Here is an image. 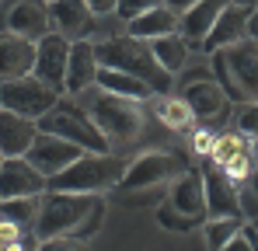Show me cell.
Segmentation results:
<instances>
[{
  "label": "cell",
  "mask_w": 258,
  "mask_h": 251,
  "mask_svg": "<svg viewBox=\"0 0 258 251\" xmlns=\"http://www.w3.org/2000/svg\"><path fill=\"white\" fill-rule=\"evenodd\" d=\"M0 28L14 32L28 42H39L52 32L49 0H4L0 4Z\"/></svg>",
  "instance_id": "obj_9"
},
{
  "label": "cell",
  "mask_w": 258,
  "mask_h": 251,
  "mask_svg": "<svg viewBox=\"0 0 258 251\" xmlns=\"http://www.w3.org/2000/svg\"><path fill=\"white\" fill-rule=\"evenodd\" d=\"M126 35H133V39H143V42L164 39V35H178V14H174L171 7L147 11V14L133 18V21L126 25Z\"/></svg>",
  "instance_id": "obj_22"
},
{
  "label": "cell",
  "mask_w": 258,
  "mask_h": 251,
  "mask_svg": "<svg viewBox=\"0 0 258 251\" xmlns=\"http://www.w3.org/2000/svg\"><path fill=\"white\" fill-rule=\"evenodd\" d=\"M0 101H4V108H11V112H18L25 119H35L39 122L45 112H52L63 101V91H56V87H49L45 81H39L35 74H28V77L0 84Z\"/></svg>",
  "instance_id": "obj_7"
},
{
  "label": "cell",
  "mask_w": 258,
  "mask_h": 251,
  "mask_svg": "<svg viewBox=\"0 0 258 251\" xmlns=\"http://www.w3.org/2000/svg\"><path fill=\"white\" fill-rule=\"evenodd\" d=\"M105 216V199L94 192H45L32 237H91Z\"/></svg>",
  "instance_id": "obj_1"
},
{
  "label": "cell",
  "mask_w": 258,
  "mask_h": 251,
  "mask_svg": "<svg viewBox=\"0 0 258 251\" xmlns=\"http://www.w3.org/2000/svg\"><path fill=\"white\" fill-rule=\"evenodd\" d=\"M244 185H248V189L255 192V199H258V167L251 171V174H248V181H244Z\"/></svg>",
  "instance_id": "obj_37"
},
{
  "label": "cell",
  "mask_w": 258,
  "mask_h": 251,
  "mask_svg": "<svg viewBox=\"0 0 258 251\" xmlns=\"http://www.w3.org/2000/svg\"><path fill=\"white\" fill-rule=\"evenodd\" d=\"M213 59V74L216 84L227 91L230 101L237 105H255L258 101V39L234 42V45H223L210 52Z\"/></svg>",
  "instance_id": "obj_4"
},
{
  "label": "cell",
  "mask_w": 258,
  "mask_h": 251,
  "mask_svg": "<svg viewBox=\"0 0 258 251\" xmlns=\"http://www.w3.org/2000/svg\"><path fill=\"white\" fill-rule=\"evenodd\" d=\"M150 112L157 115L161 126L178 129V133L192 129V122H196V112L188 108V101H185V98H171V94H157V98L150 101Z\"/></svg>",
  "instance_id": "obj_24"
},
{
  "label": "cell",
  "mask_w": 258,
  "mask_h": 251,
  "mask_svg": "<svg viewBox=\"0 0 258 251\" xmlns=\"http://www.w3.org/2000/svg\"><path fill=\"white\" fill-rule=\"evenodd\" d=\"M230 7V0H199L196 7H188L181 18H178V35L188 42V49H203L206 35L213 32L216 18Z\"/></svg>",
  "instance_id": "obj_17"
},
{
  "label": "cell",
  "mask_w": 258,
  "mask_h": 251,
  "mask_svg": "<svg viewBox=\"0 0 258 251\" xmlns=\"http://www.w3.org/2000/svg\"><path fill=\"white\" fill-rule=\"evenodd\" d=\"M251 157H255V167H258V140H251Z\"/></svg>",
  "instance_id": "obj_39"
},
{
  "label": "cell",
  "mask_w": 258,
  "mask_h": 251,
  "mask_svg": "<svg viewBox=\"0 0 258 251\" xmlns=\"http://www.w3.org/2000/svg\"><path fill=\"white\" fill-rule=\"evenodd\" d=\"M0 108H4V101H0Z\"/></svg>",
  "instance_id": "obj_44"
},
{
  "label": "cell",
  "mask_w": 258,
  "mask_h": 251,
  "mask_svg": "<svg viewBox=\"0 0 258 251\" xmlns=\"http://www.w3.org/2000/svg\"><path fill=\"white\" fill-rule=\"evenodd\" d=\"M157 7H164V0H119L115 18L129 25L133 18H140V14H147V11H157Z\"/></svg>",
  "instance_id": "obj_29"
},
{
  "label": "cell",
  "mask_w": 258,
  "mask_h": 251,
  "mask_svg": "<svg viewBox=\"0 0 258 251\" xmlns=\"http://www.w3.org/2000/svg\"><path fill=\"white\" fill-rule=\"evenodd\" d=\"M251 227H255V230H258V223H251Z\"/></svg>",
  "instance_id": "obj_43"
},
{
  "label": "cell",
  "mask_w": 258,
  "mask_h": 251,
  "mask_svg": "<svg viewBox=\"0 0 258 251\" xmlns=\"http://www.w3.org/2000/svg\"><path fill=\"white\" fill-rule=\"evenodd\" d=\"M196 4H199V0H164V7H171L178 18H181V14H185L188 7H196Z\"/></svg>",
  "instance_id": "obj_35"
},
{
  "label": "cell",
  "mask_w": 258,
  "mask_h": 251,
  "mask_svg": "<svg viewBox=\"0 0 258 251\" xmlns=\"http://www.w3.org/2000/svg\"><path fill=\"white\" fill-rule=\"evenodd\" d=\"M251 18H255L251 7H244V4H230V7L216 18L213 32L206 35L203 52H216V49H223V45L244 42V39H248V32H251Z\"/></svg>",
  "instance_id": "obj_16"
},
{
  "label": "cell",
  "mask_w": 258,
  "mask_h": 251,
  "mask_svg": "<svg viewBox=\"0 0 258 251\" xmlns=\"http://www.w3.org/2000/svg\"><path fill=\"white\" fill-rule=\"evenodd\" d=\"M129 164L133 161L119 157V154H84L67 171L49 178V192H94V196H101L108 189H119Z\"/></svg>",
  "instance_id": "obj_5"
},
{
  "label": "cell",
  "mask_w": 258,
  "mask_h": 251,
  "mask_svg": "<svg viewBox=\"0 0 258 251\" xmlns=\"http://www.w3.org/2000/svg\"><path fill=\"white\" fill-rule=\"evenodd\" d=\"M70 45L59 32H49L45 39L35 42V77L45 81L56 91H67V63H70Z\"/></svg>",
  "instance_id": "obj_12"
},
{
  "label": "cell",
  "mask_w": 258,
  "mask_h": 251,
  "mask_svg": "<svg viewBox=\"0 0 258 251\" xmlns=\"http://www.w3.org/2000/svg\"><path fill=\"white\" fill-rule=\"evenodd\" d=\"M87 7H91L94 18H105V14H115L119 0H87Z\"/></svg>",
  "instance_id": "obj_33"
},
{
  "label": "cell",
  "mask_w": 258,
  "mask_h": 251,
  "mask_svg": "<svg viewBox=\"0 0 258 251\" xmlns=\"http://www.w3.org/2000/svg\"><path fill=\"white\" fill-rule=\"evenodd\" d=\"M35 70V42L14 32H0V84L28 77Z\"/></svg>",
  "instance_id": "obj_18"
},
{
  "label": "cell",
  "mask_w": 258,
  "mask_h": 251,
  "mask_svg": "<svg viewBox=\"0 0 258 251\" xmlns=\"http://www.w3.org/2000/svg\"><path fill=\"white\" fill-rule=\"evenodd\" d=\"M84 108L108 140V147H126L136 143L147 129V108L133 98H119L112 91H101L98 84L84 91Z\"/></svg>",
  "instance_id": "obj_3"
},
{
  "label": "cell",
  "mask_w": 258,
  "mask_h": 251,
  "mask_svg": "<svg viewBox=\"0 0 258 251\" xmlns=\"http://www.w3.org/2000/svg\"><path fill=\"white\" fill-rule=\"evenodd\" d=\"M4 161H7V157H4V154H0V164H4Z\"/></svg>",
  "instance_id": "obj_42"
},
{
  "label": "cell",
  "mask_w": 258,
  "mask_h": 251,
  "mask_svg": "<svg viewBox=\"0 0 258 251\" xmlns=\"http://www.w3.org/2000/svg\"><path fill=\"white\" fill-rule=\"evenodd\" d=\"M98 56H94V42H74L70 45V63H67V94H84L87 87L98 84Z\"/></svg>",
  "instance_id": "obj_20"
},
{
  "label": "cell",
  "mask_w": 258,
  "mask_h": 251,
  "mask_svg": "<svg viewBox=\"0 0 258 251\" xmlns=\"http://www.w3.org/2000/svg\"><path fill=\"white\" fill-rule=\"evenodd\" d=\"M255 14H258V11H255Z\"/></svg>",
  "instance_id": "obj_46"
},
{
  "label": "cell",
  "mask_w": 258,
  "mask_h": 251,
  "mask_svg": "<svg viewBox=\"0 0 258 251\" xmlns=\"http://www.w3.org/2000/svg\"><path fill=\"white\" fill-rule=\"evenodd\" d=\"M0 203H4V199H0Z\"/></svg>",
  "instance_id": "obj_45"
},
{
  "label": "cell",
  "mask_w": 258,
  "mask_h": 251,
  "mask_svg": "<svg viewBox=\"0 0 258 251\" xmlns=\"http://www.w3.org/2000/svg\"><path fill=\"white\" fill-rule=\"evenodd\" d=\"M87 150H81L77 143H70V140H63V136H56V133H42L39 129V136H35V143L28 147V164L35 167V171H42L45 178H52V174H59V171H67V167L74 164V161H81Z\"/></svg>",
  "instance_id": "obj_11"
},
{
  "label": "cell",
  "mask_w": 258,
  "mask_h": 251,
  "mask_svg": "<svg viewBox=\"0 0 258 251\" xmlns=\"http://www.w3.org/2000/svg\"><path fill=\"white\" fill-rule=\"evenodd\" d=\"M39 251H91L87 237H52V241H39Z\"/></svg>",
  "instance_id": "obj_31"
},
{
  "label": "cell",
  "mask_w": 258,
  "mask_h": 251,
  "mask_svg": "<svg viewBox=\"0 0 258 251\" xmlns=\"http://www.w3.org/2000/svg\"><path fill=\"white\" fill-rule=\"evenodd\" d=\"M98 87H101V91H112V94H119V98H133V101H140V105L154 98L150 84H143L140 77H133V74H122V70H108V67L98 70Z\"/></svg>",
  "instance_id": "obj_23"
},
{
  "label": "cell",
  "mask_w": 258,
  "mask_h": 251,
  "mask_svg": "<svg viewBox=\"0 0 258 251\" xmlns=\"http://www.w3.org/2000/svg\"><path fill=\"white\" fill-rule=\"evenodd\" d=\"M237 133H244L248 140H258V101L241 108V115H237Z\"/></svg>",
  "instance_id": "obj_32"
},
{
  "label": "cell",
  "mask_w": 258,
  "mask_h": 251,
  "mask_svg": "<svg viewBox=\"0 0 258 251\" xmlns=\"http://www.w3.org/2000/svg\"><path fill=\"white\" fill-rule=\"evenodd\" d=\"M244 230L241 216H220V220H206V248L210 251H223L237 234Z\"/></svg>",
  "instance_id": "obj_27"
},
{
  "label": "cell",
  "mask_w": 258,
  "mask_h": 251,
  "mask_svg": "<svg viewBox=\"0 0 258 251\" xmlns=\"http://www.w3.org/2000/svg\"><path fill=\"white\" fill-rule=\"evenodd\" d=\"M244 234H248V241H251V251H258V230L251 223H244Z\"/></svg>",
  "instance_id": "obj_36"
},
{
  "label": "cell",
  "mask_w": 258,
  "mask_h": 251,
  "mask_svg": "<svg viewBox=\"0 0 258 251\" xmlns=\"http://www.w3.org/2000/svg\"><path fill=\"white\" fill-rule=\"evenodd\" d=\"M25 251H39V241H35V244H28V248H25Z\"/></svg>",
  "instance_id": "obj_41"
},
{
  "label": "cell",
  "mask_w": 258,
  "mask_h": 251,
  "mask_svg": "<svg viewBox=\"0 0 258 251\" xmlns=\"http://www.w3.org/2000/svg\"><path fill=\"white\" fill-rule=\"evenodd\" d=\"M39 136V122L25 119L11 108H0V154L4 157H25L28 147Z\"/></svg>",
  "instance_id": "obj_19"
},
{
  "label": "cell",
  "mask_w": 258,
  "mask_h": 251,
  "mask_svg": "<svg viewBox=\"0 0 258 251\" xmlns=\"http://www.w3.org/2000/svg\"><path fill=\"white\" fill-rule=\"evenodd\" d=\"M168 185H154V189H119V203L126 206H161L168 203Z\"/></svg>",
  "instance_id": "obj_28"
},
{
  "label": "cell",
  "mask_w": 258,
  "mask_h": 251,
  "mask_svg": "<svg viewBox=\"0 0 258 251\" xmlns=\"http://www.w3.org/2000/svg\"><path fill=\"white\" fill-rule=\"evenodd\" d=\"M42 196H45V192H42ZM42 196L4 199V203H0V213H4L14 227H21L25 234H32V230H35V220H39V209H42Z\"/></svg>",
  "instance_id": "obj_25"
},
{
  "label": "cell",
  "mask_w": 258,
  "mask_h": 251,
  "mask_svg": "<svg viewBox=\"0 0 258 251\" xmlns=\"http://www.w3.org/2000/svg\"><path fill=\"white\" fill-rule=\"evenodd\" d=\"M181 98L188 101V108L196 112L199 122H213V119H220V115L227 112V105H230L227 91H223L216 81H192L185 91H181Z\"/></svg>",
  "instance_id": "obj_21"
},
{
  "label": "cell",
  "mask_w": 258,
  "mask_h": 251,
  "mask_svg": "<svg viewBox=\"0 0 258 251\" xmlns=\"http://www.w3.org/2000/svg\"><path fill=\"white\" fill-rule=\"evenodd\" d=\"M230 4H244V7H255L258 0H230Z\"/></svg>",
  "instance_id": "obj_40"
},
{
  "label": "cell",
  "mask_w": 258,
  "mask_h": 251,
  "mask_svg": "<svg viewBox=\"0 0 258 251\" xmlns=\"http://www.w3.org/2000/svg\"><path fill=\"white\" fill-rule=\"evenodd\" d=\"M203 181H206V220H220V216H241V185L227 174V167L206 157ZM244 220V216H241Z\"/></svg>",
  "instance_id": "obj_10"
},
{
  "label": "cell",
  "mask_w": 258,
  "mask_h": 251,
  "mask_svg": "<svg viewBox=\"0 0 258 251\" xmlns=\"http://www.w3.org/2000/svg\"><path fill=\"white\" fill-rule=\"evenodd\" d=\"M39 129L42 133H56V136L70 140V143H77L87 154H108L112 150L108 140L101 136V129L94 126V119L87 115V108L74 105V101H59L52 112H45L42 119H39Z\"/></svg>",
  "instance_id": "obj_6"
},
{
  "label": "cell",
  "mask_w": 258,
  "mask_h": 251,
  "mask_svg": "<svg viewBox=\"0 0 258 251\" xmlns=\"http://www.w3.org/2000/svg\"><path fill=\"white\" fill-rule=\"evenodd\" d=\"M223 251H251V241H248V234L241 230V234H237V237H234V241H230V244H227Z\"/></svg>",
  "instance_id": "obj_34"
},
{
  "label": "cell",
  "mask_w": 258,
  "mask_h": 251,
  "mask_svg": "<svg viewBox=\"0 0 258 251\" xmlns=\"http://www.w3.org/2000/svg\"><path fill=\"white\" fill-rule=\"evenodd\" d=\"M150 49H154L157 63H161L168 74H178V70L185 67V59H188V42L181 39V35H164V39H154V42H150Z\"/></svg>",
  "instance_id": "obj_26"
},
{
  "label": "cell",
  "mask_w": 258,
  "mask_h": 251,
  "mask_svg": "<svg viewBox=\"0 0 258 251\" xmlns=\"http://www.w3.org/2000/svg\"><path fill=\"white\" fill-rule=\"evenodd\" d=\"M49 14H52V32H59L67 42H91L98 18L91 14L87 0H49Z\"/></svg>",
  "instance_id": "obj_14"
},
{
  "label": "cell",
  "mask_w": 258,
  "mask_h": 251,
  "mask_svg": "<svg viewBox=\"0 0 258 251\" xmlns=\"http://www.w3.org/2000/svg\"><path fill=\"white\" fill-rule=\"evenodd\" d=\"M188 171V161L174 150H150L143 157H136L129 164L126 178L119 181V189H154V185H171L174 178H181Z\"/></svg>",
  "instance_id": "obj_8"
},
{
  "label": "cell",
  "mask_w": 258,
  "mask_h": 251,
  "mask_svg": "<svg viewBox=\"0 0 258 251\" xmlns=\"http://www.w3.org/2000/svg\"><path fill=\"white\" fill-rule=\"evenodd\" d=\"M94 56L108 70H122V74H133L143 84H150L154 94H171L174 91V74H168L157 63L150 42L133 39V35H115V39L94 42Z\"/></svg>",
  "instance_id": "obj_2"
},
{
  "label": "cell",
  "mask_w": 258,
  "mask_h": 251,
  "mask_svg": "<svg viewBox=\"0 0 258 251\" xmlns=\"http://www.w3.org/2000/svg\"><path fill=\"white\" fill-rule=\"evenodd\" d=\"M157 220L168 227V230H192V227H199L196 220H188V216H181V213H174L168 203H161L157 206Z\"/></svg>",
  "instance_id": "obj_30"
},
{
  "label": "cell",
  "mask_w": 258,
  "mask_h": 251,
  "mask_svg": "<svg viewBox=\"0 0 258 251\" xmlns=\"http://www.w3.org/2000/svg\"><path fill=\"white\" fill-rule=\"evenodd\" d=\"M248 35H251V39H258V14L251 18V32H248Z\"/></svg>",
  "instance_id": "obj_38"
},
{
  "label": "cell",
  "mask_w": 258,
  "mask_h": 251,
  "mask_svg": "<svg viewBox=\"0 0 258 251\" xmlns=\"http://www.w3.org/2000/svg\"><path fill=\"white\" fill-rule=\"evenodd\" d=\"M168 206L196 223H206V181H203V171H185L181 178L171 181V192H168Z\"/></svg>",
  "instance_id": "obj_15"
},
{
  "label": "cell",
  "mask_w": 258,
  "mask_h": 251,
  "mask_svg": "<svg viewBox=\"0 0 258 251\" xmlns=\"http://www.w3.org/2000/svg\"><path fill=\"white\" fill-rule=\"evenodd\" d=\"M42 192H49V178L28 164V157H7L0 164V199H21Z\"/></svg>",
  "instance_id": "obj_13"
}]
</instances>
